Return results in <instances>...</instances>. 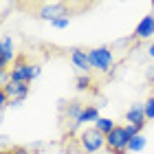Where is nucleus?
Returning a JSON list of instances; mask_svg holds the SVG:
<instances>
[{"mask_svg":"<svg viewBox=\"0 0 154 154\" xmlns=\"http://www.w3.org/2000/svg\"><path fill=\"white\" fill-rule=\"evenodd\" d=\"M40 75H42V66L40 64H29L24 55H18L16 62L9 68V77H11L13 84H31Z\"/></svg>","mask_w":154,"mask_h":154,"instance_id":"nucleus-1","label":"nucleus"},{"mask_svg":"<svg viewBox=\"0 0 154 154\" xmlns=\"http://www.w3.org/2000/svg\"><path fill=\"white\" fill-rule=\"evenodd\" d=\"M93 125H95V128H97V130H99V132H101V134H106V137H108V134H110V132H112V130L117 128V123L112 121V119H106V117H101V119H97V121H95Z\"/></svg>","mask_w":154,"mask_h":154,"instance_id":"nucleus-13","label":"nucleus"},{"mask_svg":"<svg viewBox=\"0 0 154 154\" xmlns=\"http://www.w3.org/2000/svg\"><path fill=\"white\" fill-rule=\"evenodd\" d=\"M5 154H31L26 148H20V145H16V148H11V150H7Z\"/></svg>","mask_w":154,"mask_h":154,"instance_id":"nucleus-18","label":"nucleus"},{"mask_svg":"<svg viewBox=\"0 0 154 154\" xmlns=\"http://www.w3.org/2000/svg\"><path fill=\"white\" fill-rule=\"evenodd\" d=\"M145 79H148L150 84H154V66H150L148 71H145Z\"/></svg>","mask_w":154,"mask_h":154,"instance_id":"nucleus-19","label":"nucleus"},{"mask_svg":"<svg viewBox=\"0 0 154 154\" xmlns=\"http://www.w3.org/2000/svg\"><path fill=\"white\" fill-rule=\"evenodd\" d=\"M71 62L82 75L93 73V66H90V60H88V51H84V48H71Z\"/></svg>","mask_w":154,"mask_h":154,"instance_id":"nucleus-9","label":"nucleus"},{"mask_svg":"<svg viewBox=\"0 0 154 154\" xmlns=\"http://www.w3.org/2000/svg\"><path fill=\"white\" fill-rule=\"evenodd\" d=\"M128 143H130V134L125 132V125H117L106 137V150L110 154H128Z\"/></svg>","mask_w":154,"mask_h":154,"instance_id":"nucleus-5","label":"nucleus"},{"mask_svg":"<svg viewBox=\"0 0 154 154\" xmlns=\"http://www.w3.org/2000/svg\"><path fill=\"white\" fill-rule=\"evenodd\" d=\"M145 119H148V121L154 119V95H150L148 101H145Z\"/></svg>","mask_w":154,"mask_h":154,"instance_id":"nucleus-16","label":"nucleus"},{"mask_svg":"<svg viewBox=\"0 0 154 154\" xmlns=\"http://www.w3.org/2000/svg\"><path fill=\"white\" fill-rule=\"evenodd\" d=\"M75 88L79 90V93H86V90H90V88H93V77H90V75H77Z\"/></svg>","mask_w":154,"mask_h":154,"instance_id":"nucleus-15","label":"nucleus"},{"mask_svg":"<svg viewBox=\"0 0 154 154\" xmlns=\"http://www.w3.org/2000/svg\"><path fill=\"white\" fill-rule=\"evenodd\" d=\"M68 24H71V18H57L51 22V26H55V29H66Z\"/></svg>","mask_w":154,"mask_h":154,"instance_id":"nucleus-17","label":"nucleus"},{"mask_svg":"<svg viewBox=\"0 0 154 154\" xmlns=\"http://www.w3.org/2000/svg\"><path fill=\"white\" fill-rule=\"evenodd\" d=\"M97 119H101L99 108H97V106H90V103H86V106H84V112H82V125H86V123H95Z\"/></svg>","mask_w":154,"mask_h":154,"instance_id":"nucleus-12","label":"nucleus"},{"mask_svg":"<svg viewBox=\"0 0 154 154\" xmlns=\"http://www.w3.org/2000/svg\"><path fill=\"white\" fill-rule=\"evenodd\" d=\"M82 112H84V103L82 101H68L62 108V121H64V134L73 137L77 130L82 128Z\"/></svg>","mask_w":154,"mask_h":154,"instance_id":"nucleus-3","label":"nucleus"},{"mask_svg":"<svg viewBox=\"0 0 154 154\" xmlns=\"http://www.w3.org/2000/svg\"><path fill=\"white\" fill-rule=\"evenodd\" d=\"M16 62V48H13V40L9 35H2L0 40V71H9V64Z\"/></svg>","mask_w":154,"mask_h":154,"instance_id":"nucleus-8","label":"nucleus"},{"mask_svg":"<svg viewBox=\"0 0 154 154\" xmlns=\"http://www.w3.org/2000/svg\"><path fill=\"white\" fill-rule=\"evenodd\" d=\"M125 123L130 125H137L139 132H143L145 123H148V119H145V103H132V106L125 110Z\"/></svg>","mask_w":154,"mask_h":154,"instance_id":"nucleus-7","label":"nucleus"},{"mask_svg":"<svg viewBox=\"0 0 154 154\" xmlns=\"http://www.w3.org/2000/svg\"><path fill=\"white\" fill-rule=\"evenodd\" d=\"M132 35H134V40H150L154 35V13H148V16L139 20Z\"/></svg>","mask_w":154,"mask_h":154,"instance_id":"nucleus-10","label":"nucleus"},{"mask_svg":"<svg viewBox=\"0 0 154 154\" xmlns=\"http://www.w3.org/2000/svg\"><path fill=\"white\" fill-rule=\"evenodd\" d=\"M145 145H148V139H145L143 134H139L134 139H130V143H128V152H143L145 150Z\"/></svg>","mask_w":154,"mask_h":154,"instance_id":"nucleus-14","label":"nucleus"},{"mask_svg":"<svg viewBox=\"0 0 154 154\" xmlns=\"http://www.w3.org/2000/svg\"><path fill=\"white\" fill-rule=\"evenodd\" d=\"M38 18L48 20V22H53L57 18H71L68 16V5L66 2H44L38 11Z\"/></svg>","mask_w":154,"mask_h":154,"instance_id":"nucleus-6","label":"nucleus"},{"mask_svg":"<svg viewBox=\"0 0 154 154\" xmlns=\"http://www.w3.org/2000/svg\"><path fill=\"white\" fill-rule=\"evenodd\" d=\"M77 143L84 154H97L99 150L106 148V134H101L95 125H86L77 134Z\"/></svg>","mask_w":154,"mask_h":154,"instance_id":"nucleus-2","label":"nucleus"},{"mask_svg":"<svg viewBox=\"0 0 154 154\" xmlns=\"http://www.w3.org/2000/svg\"><path fill=\"white\" fill-rule=\"evenodd\" d=\"M22 103H24V101H20V99H18V101H11V108H22Z\"/></svg>","mask_w":154,"mask_h":154,"instance_id":"nucleus-21","label":"nucleus"},{"mask_svg":"<svg viewBox=\"0 0 154 154\" xmlns=\"http://www.w3.org/2000/svg\"><path fill=\"white\" fill-rule=\"evenodd\" d=\"M88 60H90L93 71H99V73H110L112 66H115V55H112V48L110 46L90 48L88 51Z\"/></svg>","mask_w":154,"mask_h":154,"instance_id":"nucleus-4","label":"nucleus"},{"mask_svg":"<svg viewBox=\"0 0 154 154\" xmlns=\"http://www.w3.org/2000/svg\"><path fill=\"white\" fill-rule=\"evenodd\" d=\"M148 55H150V57H152V60H154V42H152V44H150V46H148Z\"/></svg>","mask_w":154,"mask_h":154,"instance_id":"nucleus-20","label":"nucleus"},{"mask_svg":"<svg viewBox=\"0 0 154 154\" xmlns=\"http://www.w3.org/2000/svg\"><path fill=\"white\" fill-rule=\"evenodd\" d=\"M5 93H7V97H9L11 101H24L26 99V95H29V84H9V86H5L2 88Z\"/></svg>","mask_w":154,"mask_h":154,"instance_id":"nucleus-11","label":"nucleus"}]
</instances>
